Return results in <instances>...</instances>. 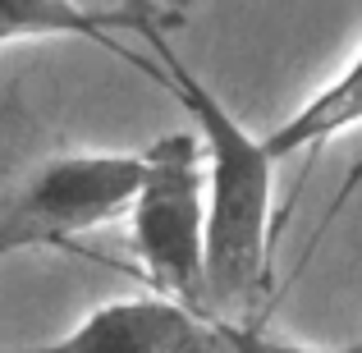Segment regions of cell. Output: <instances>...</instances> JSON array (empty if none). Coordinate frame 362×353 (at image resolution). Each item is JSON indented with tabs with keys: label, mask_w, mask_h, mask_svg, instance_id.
<instances>
[{
	"label": "cell",
	"mask_w": 362,
	"mask_h": 353,
	"mask_svg": "<svg viewBox=\"0 0 362 353\" xmlns=\"http://www.w3.org/2000/svg\"><path fill=\"white\" fill-rule=\"evenodd\" d=\"M147 9H88L78 0H0V42L18 37H83V42L106 46L110 55L129 60L133 69H147L138 51L115 42L119 28H138Z\"/></svg>",
	"instance_id": "cell-5"
},
{
	"label": "cell",
	"mask_w": 362,
	"mask_h": 353,
	"mask_svg": "<svg viewBox=\"0 0 362 353\" xmlns=\"http://www.w3.org/2000/svg\"><path fill=\"white\" fill-rule=\"evenodd\" d=\"M225 321V335H230V349L234 353H362V345H344V349H317V345H293V340H280L271 330H262L257 321H234V317H221Z\"/></svg>",
	"instance_id": "cell-7"
},
{
	"label": "cell",
	"mask_w": 362,
	"mask_h": 353,
	"mask_svg": "<svg viewBox=\"0 0 362 353\" xmlns=\"http://www.w3.org/2000/svg\"><path fill=\"white\" fill-rule=\"evenodd\" d=\"M0 353H42V345H28V349H0Z\"/></svg>",
	"instance_id": "cell-8"
},
{
	"label": "cell",
	"mask_w": 362,
	"mask_h": 353,
	"mask_svg": "<svg viewBox=\"0 0 362 353\" xmlns=\"http://www.w3.org/2000/svg\"><path fill=\"white\" fill-rule=\"evenodd\" d=\"M142 156L133 193V253L165 299L211 312L206 303V151L197 133H165Z\"/></svg>",
	"instance_id": "cell-3"
},
{
	"label": "cell",
	"mask_w": 362,
	"mask_h": 353,
	"mask_svg": "<svg viewBox=\"0 0 362 353\" xmlns=\"http://www.w3.org/2000/svg\"><path fill=\"white\" fill-rule=\"evenodd\" d=\"M354 124H362V51L354 55V64H349L330 88H321L317 97L298 110V115H289L280 129L266 133V147H271L275 161H284L298 147L326 142V138H335V133L354 129Z\"/></svg>",
	"instance_id": "cell-6"
},
{
	"label": "cell",
	"mask_w": 362,
	"mask_h": 353,
	"mask_svg": "<svg viewBox=\"0 0 362 353\" xmlns=\"http://www.w3.org/2000/svg\"><path fill=\"white\" fill-rule=\"evenodd\" d=\"M156 64L147 60V79L175 92V101L197 124L206 151V303L216 317L247 312L271 275V179L275 156L266 138L247 133L239 115L188 69V60L165 42L151 14L138 23Z\"/></svg>",
	"instance_id": "cell-1"
},
{
	"label": "cell",
	"mask_w": 362,
	"mask_h": 353,
	"mask_svg": "<svg viewBox=\"0 0 362 353\" xmlns=\"http://www.w3.org/2000/svg\"><path fill=\"white\" fill-rule=\"evenodd\" d=\"M142 156L60 151L0 175V262L28 248H60L133 212Z\"/></svg>",
	"instance_id": "cell-2"
},
{
	"label": "cell",
	"mask_w": 362,
	"mask_h": 353,
	"mask_svg": "<svg viewBox=\"0 0 362 353\" xmlns=\"http://www.w3.org/2000/svg\"><path fill=\"white\" fill-rule=\"evenodd\" d=\"M358 345H362V340H358Z\"/></svg>",
	"instance_id": "cell-10"
},
{
	"label": "cell",
	"mask_w": 362,
	"mask_h": 353,
	"mask_svg": "<svg viewBox=\"0 0 362 353\" xmlns=\"http://www.w3.org/2000/svg\"><path fill=\"white\" fill-rule=\"evenodd\" d=\"M179 5H193V0H179Z\"/></svg>",
	"instance_id": "cell-9"
},
{
	"label": "cell",
	"mask_w": 362,
	"mask_h": 353,
	"mask_svg": "<svg viewBox=\"0 0 362 353\" xmlns=\"http://www.w3.org/2000/svg\"><path fill=\"white\" fill-rule=\"evenodd\" d=\"M42 353H234L225 321L165 294L115 299L92 308L69 335L42 345Z\"/></svg>",
	"instance_id": "cell-4"
}]
</instances>
